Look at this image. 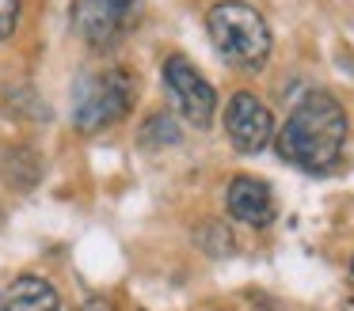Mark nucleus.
Returning <instances> with one entry per match:
<instances>
[{
  "mask_svg": "<svg viewBox=\"0 0 354 311\" xmlns=\"http://www.w3.org/2000/svg\"><path fill=\"white\" fill-rule=\"evenodd\" d=\"M206 30H209V42L221 53L225 65L244 68V72H259L270 61V50H274L270 27L244 0H221V4H214L206 12Z\"/></svg>",
  "mask_w": 354,
  "mask_h": 311,
  "instance_id": "f03ea898",
  "label": "nucleus"
},
{
  "mask_svg": "<svg viewBox=\"0 0 354 311\" xmlns=\"http://www.w3.org/2000/svg\"><path fill=\"white\" fill-rule=\"evenodd\" d=\"M19 23V0H0V42H8L16 34Z\"/></svg>",
  "mask_w": 354,
  "mask_h": 311,
  "instance_id": "f8f14e48",
  "label": "nucleus"
},
{
  "mask_svg": "<svg viewBox=\"0 0 354 311\" xmlns=\"http://www.w3.org/2000/svg\"><path fill=\"white\" fill-rule=\"evenodd\" d=\"M225 212H229L236 224L248 228H267L278 217V201L270 194V186L255 174H236V179L225 186Z\"/></svg>",
  "mask_w": 354,
  "mask_h": 311,
  "instance_id": "0eeeda50",
  "label": "nucleus"
},
{
  "mask_svg": "<svg viewBox=\"0 0 354 311\" xmlns=\"http://www.w3.org/2000/svg\"><path fill=\"white\" fill-rule=\"evenodd\" d=\"M274 133H278L274 114H270V106L263 103L259 95L236 91V95L229 99V106H225V137H229V144L236 152L259 156V152L274 141Z\"/></svg>",
  "mask_w": 354,
  "mask_h": 311,
  "instance_id": "423d86ee",
  "label": "nucleus"
},
{
  "mask_svg": "<svg viewBox=\"0 0 354 311\" xmlns=\"http://www.w3.org/2000/svg\"><path fill=\"white\" fill-rule=\"evenodd\" d=\"M198 247L214 258H229L232 250H236V239H232V232L221 220H206V224L198 228Z\"/></svg>",
  "mask_w": 354,
  "mask_h": 311,
  "instance_id": "9b49d317",
  "label": "nucleus"
},
{
  "mask_svg": "<svg viewBox=\"0 0 354 311\" xmlns=\"http://www.w3.org/2000/svg\"><path fill=\"white\" fill-rule=\"evenodd\" d=\"M160 76H164V91L171 95L176 110L183 114L191 126L206 129L209 121H214V114H217V91H214V83H209L206 76L191 65V57H183V53H171V57L164 61Z\"/></svg>",
  "mask_w": 354,
  "mask_h": 311,
  "instance_id": "39448f33",
  "label": "nucleus"
},
{
  "mask_svg": "<svg viewBox=\"0 0 354 311\" xmlns=\"http://www.w3.org/2000/svg\"><path fill=\"white\" fill-rule=\"evenodd\" d=\"M133 95H138V83H133L130 68L80 72L73 83V126L88 137L103 133L133 110Z\"/></svg>",
  "mask_w": 354,
  "mask_h": 311,
  "instance_id": "7ed1b4c3",
  "label": "nucleus"
},
{
  "mask_svg": "<svg viewBox=\"0 0 354 311\" xmlns=\"http://www.w3.org/2000/svg\"><path fill=\"white\" fill-rule=\"evenodd\" d=\"M145 0H73V30L92 50H115L141 23Z\"/></svg>",
  "mask_w": 354,
  "mask_h": 311,
  "instance_id": "20e7f679",
  "label": "nucleus"
},
{
  "mask_svg": "<svg viewBox=\"0 0 354 311\" xmlns=\"http://www.w3.org/2000/svg\"><path fill=\"white\" fill-rule=\"evenodd\" d=\"M0 174H4V186L27 194V190H35L42 179V156L31 144H12V148H4V156H0Z\"/></svg>",
  "mask_w": 354,
  "mask_h": 311,
  "instance_id": "1a4fd4ad",
  "label": "nucleus"
},
{
  "mask_svg": "<svg viewBox=\"0 0 354 311\" xmlns=\"http://www.w3.org/2000/svg\"><path fill=\"white\" fill-rule=\"evenodd\" d=\"M141 148H171V144H179V126L171 114H153V118H145V126H141Z\"/></svg>",
  "mask_w": 354,
  "mask_h": 311,
  "instance_id": "9d476101",
  "label": "nucleus"
},
{
  "mask_svg": "<svg viewBox=\"0 0 354 311\" xmlns=\"http://www.w3.org/2000/svg\"><path fill=\"white\" fill-rule=\"evenodd\" d=\"M274 148L286 163L308 174H324L343 159L346 148V114L328 91H308L290 110L286 126L274 133Z\"/></svg>",
  "mask_w": 354,
  "mask_h": 311,
  "instance_id": "f257e3e1",
  "label": "nucleus"
},
{
  "mask_svg": "<svg viewBox=\"0 0 354 311\" xmlns=\"http://www.w3.org/2000/svg\"><path fill=\"white\" fill-rule=\"evenodd\" d=\"M0 311H62V296L39 273H19L0 292Z\"/></svg>",
  "mask_w": 354,
  "mask_h": 311,
  "instance_id": "6e6552de",
  "label": "nucleus"
},
{
  "mask_svg": "<svg viewBox=\"0 0 354 311\" xmlns=\"http://www.w3.org/2000/svg\"><path fill=\"white\" fill-rule=\"evenodd\" d=\"M77 311H115V308H111V300H103V296H92V300H84Z\"/></svg>",
  "mask_w": 354,
  "mask_h": 311,
  "instance_id": "ddd939ff",
  "label": "nucleus"
}]
</instances>
